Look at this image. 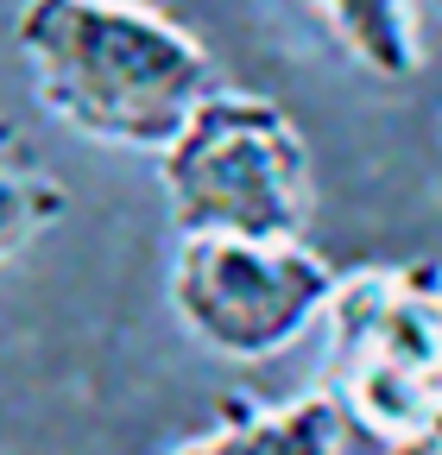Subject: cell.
I'll return each mask as SVG.
<instances>
[{
	"label": "cell",
	"mask_w": 442,
	"mask_h": 455,
	"mask_svg": "<svg viewBox=\"0 0 442 455\" xmlns=\"http://www.w3.org/2000/svg\"><path fill=\"white\" fill-rule=\"evenodd\" d=\"M32 95L101 146L158 152L221 83L209 44L146 0H26L13 20Z\"/></svg>",
	"instance_id": "obj_1"
},
{
	"label": "cell",
	"mask_w": 442,
	"mask_h": 455,
	"mask_svg": "<svg viewBox=\"0 0 442 455\" xmlns=\"http://www.w3.org/2000/svg\"><path fill=\"white\" fill-rule=\"evenodd\" d=\"M322 398L360 455H442V259H367L322 304Z\"/></svg>",
	"instance_id": "obj_2"
},
{
	"label": "cell",
	"mask_w": 442,
	"mask_h": 455,
	"mask_svg": "<svg viewBox=\"0 0 442 455\" xmlns=\"http://www.w3.org/2000/svg\"><path fill=\"white\" fill-rule=\"evenodd\" d=\"M152 158L178 235L304 241L316 203L310 146L272 95L215 83Z\"/></svg>",
	"instance_id": "obj_3"
},
{
	"label": "cell",
	"mask_w": 442,
	"mask_h": 455,
	"mask_svg": "<svg viewBox=\"0 0 442 455\" xmlns=\"http://www.w3.org/2000/svg\"><path fill=\"white\" fill-rule=\"evenodd\" d=\"M164 291L196 348L221 361H272L322 323L335 266L310 241L178 235Z\"/></svg>",
	"instance_id": "obj_4"
},
{
	"label": "cell",
	"mask_w": 442,
	"mask_h": 455,
	"mask_svg": "<svg viewBox=\"0 0 442 455\" xmlns=\"http://www.w3.org/2000/svg\"><path fill=\"white\" fill-rule=\"evenodd\" d=\"M342 418L322 392L285 398V405H247L228 398L221 418L184 443H171L164 455H342Z\"/></svg>",
	"instance_id": "obj_5"
},
{
	"label": "cell",
	"mask_w": 442,
	"mask_h": 455,
	"mask_svg": "<svg viewBox=\"0 0 442 455\" xmlns=\"http://www.w3.org/2000/svg\"><path fill=\"white\" fill-rule=\"evenodd\" d=\"M297 7L373 83H411L423 70V7L417 0H297Z\"/></svg>",
	"instance_id": "obj_6"
},
{
	"label": "cell",
	"mask_w": 442,
	"mask_h": 455,
	"mask_svg": "<svg viewBox=\"0 0 442 455\" xmlns=\"http://www.w3.org/2000/svg\"><path fill=\"white\" fill-rule=\"evenodd\" d=\"M70 209V190L51 178V171L32 158V146L0 121V266L20 259L38 235L64 221Z\"/></svg>",
	"instance_id": "obj_7"
},
{
	"label": "cell",
	"mask_w": 442,
	"mask_h": 455,
	"mask_svg": "<svg viewBox=\"0 0 442 455\" xmlns=\"http://www.w3.org/2000/svg\"><path fill=\"white\" fill-rule=\"evenodd\" d=\"M417 7H436V13H442V0H417Z\"/></svg>",
	"instance_id": "obj_8"
}]
</instances>
